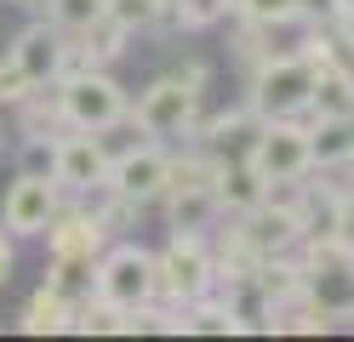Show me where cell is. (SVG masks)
<instances>
[{"instance_id":"1","label":"cell","mask_w":354,"mask_h":342,"mask_svg":"<svg viewBox=\"0 0 354 342\" xmlns=\"http://www.w3.org/2000/svg\"><path fill=\"white\" fill-rule=\"evenodd\" d=\"M315 75L320 68L308 57H269L257 68V80H252V108L269 114V120H292L315 97Z\"/></svg>"},{"instance_id":"2","label":"cell","mask_w":354,"mask_h":342,"mask_svg":"<svg viewBox=\"0 0 354 342\" xmlns=\"http://www.w3.org/2000/svg\"><path fill=\"white\" fill-rule=\"evenodd\" d=\"M246 166H252L263 182H297L308 166H315V154H308V131L292 126V120H269V126L252 137Z\"/></svg>"},{"instance_id":"3","label":"cell","mask_w":354,"mask_h":342,"mask_svg":"<svg viewBox=\"0 0 354 342\" xmlns=\"http://www.w3.org/2000/svg\"><path fill=\"white\" fill-rule=\"evenodd\" d=\"M57 103H63V120H69L75 131H103V126H115L120 114H126V97H120V86L103 75V68H86V75H69L57 91Z\"/></svg>"},{"instance_id":"4","label":"cell","mask_w":354,"mask_h":342,"mask_svg":"<svg viewBox=\"0 0 354 342\" xmlns=\"http://www.w3.org/2000/svg\"><path fill=\"white\" fill-rule=\"evenodd\" d=\"M92 274H97V296H103V303H115V308H149V296H154V257L143 245H115Z\"/></svg>"},{"instance_id":"5","label":"cell","mask_w":354,"mask_h":342,"mask_svg":"<svg viewBox=\"0 0 354 342\" xmlns=\"http://www.w3.org/2000/svg\"><path fill=\"white\" fill-rule=\"evenodd\" d=\"M212 280H217V274H212V257H206L201 234H177L166 257H154V291L177 296V303H194V296H206Z\"/></svg>"},{"instance_id":"6","label":"cell","mask_w":354,"mask_h":342,"mask_svg":"<svg viewBox=\"0 0 354 342\" xmlns=\"http://www.w3.org/2000/svg\"><path fill=\"white\" fill-rule=\"evenodd\" d=\"M57 217V177H40V171H24L6 189V205H0V222H6L12 240H35L46 234Z\"/></svg>"},{"instance_id":"7","label":"cell","mask_w":354,"mask_h":342,"mask_svg":"<svg viewBox=\"0 0 354 342\" xmlns=\"http://www.w3.org/2000/svg\"><path fill=\"white\" fill-rule=\"evenodd\" d=\"M194 103H201V86H189L183 75H166V80H154L143 97H138V126L154 131V137L183 131L194 120Z\"/></svg>"},{"instance_id":"8","label":"cell","mask_w":354,"mask_h":342,"mask_svg":"<svg viewBox=\"0 0 354 342\" xmlns=\"http://www.w3.org/2000/svg\"><path fill=\"white\" fill-rule=\"evenodd\" d=\"M234 240H240V251H252V257L263 263V257H274V251L303 240V211L297 205H269L263 200V205L246 211V228H234Z\"/></svg>"},{"instance_id":"9","label":"cell","mask_w":354,"mask_h":342,"mask_svg":"<svg viewBox=\"0 0 354 342\" xmlns=\"http://www.w3.org/2000/svg\"><path fill=\"white\" fill-rule=\"evenodd\" d=\"M166 171H171V160L160 149H126L120 160H109V189L126 194L131 205H143L154 194H166Z\"/></svg>"},{"instance_id":"10","label":"cell","mask_w":354,"mask_h":342,"mask_svg":"<svg viewBox=\"0 0 354 342\" xmlns=\"http://www.w3.org/2000/svg\"><path fill=\"white\" fill-rule=\"evenodd\" d=\"M52 177L63 182V189H75V194L109 182V154H103V143H97L92 131L63 137V143H57V160H52Z\"/></svg>"},{"instance_id":"11","label":"cell","mask_w":354,"mask_h":342,"mask_svg":"<svg viewBox=\"0 0 354 342\" xmlns=\"http://www.w3.org/2000/svg\"><path fill=\"white\" fill-rule=\"evenodd\" d=\"M12 57H17V68L35 80V86H46V80H57V68H63V29L52 23H29L24 35H17V46H12Z\"/></svg>"},{"instance_id":"12","label":"cell","mask_w":354,"mask_h":342,"mask_svg":"<svg viewBox=\"0 0 354 342\" xmlns=\"http://www.w3.org/2000/svg\"><path fill=\"white\" fill-rule=\"evenodd\" d=\"M308 154H315V166H354V120L320 114V126L308 131Z\"/></svg>"},{"instance_id":"13","label":"cell","mask_w":354,"mask_h":342,"mask_svg":"<svg viewBox=\"0 0 354 342\" xmlns=\"http://www.w3.org/2000/svg\"><path fill=\"white\" fill-rule=\"evenodd\" d=\"M212 194H217V205H229V211H240V217H246L252 205H263V200H269V182H263L252 166H229V171H217Z\"/></svg>"},{"instance_id":"14","label":"cell","mask_w":354,"mask_h":342,"mask_svg":"<svg viewBox=\"0 0 354 342\" xmlns=\"http://www.w3.org/2000/svg\"><path fill=\"white\" fill-rule=\"evenodd\" d=\"M166 194H171V228L177 234H201L212 222V211H217L212 182H189V189H166Z\"/></svg>"},{"instance_id":"15","label":"cell","mask_w":354,"mask_h":342,"mask_svg":"<svg viewBox=\"0 0 354 342\" xmlns=\"http://www.w3.org/2000/svg\"><path fill=\"white\" fill-rule=\"evenodd\" d=\"M46 234H52V251H57V257H86V263H92L97 245H103V222H97V217H63V222L52 217Z\"/></svg>"},{"instance_id":"16","label":"cell","mask_w":354,"mask_h":342,"mask_svg":"<svg viewBox=\"0 0 354 342\" xmlns=\"http://www.w3.org/2000/svg\"><path fill=\"white\" fill-rule=\"evenodd\" d=\"M308 108H315V114H343V120H354V75H343V68H320Z\"/></svg>"},{"instance_id":"17","label":"cell","mask_w":354,"mask_h":342,"mask_svg":"<svg viewBox=\"0 0 354 342\" xmlns=\"http://www.w3.org/2000/svg\"><path fill=\"white\" fill-rule=\"evenodd\" d=\"M80 35H86V52H92L97 63H115V57L126 52V35H131V29H126L120 17H109V12H103V17H92V23H86Z\"/></svg>"},{"instance_id":"18","label":"cell","mask_w":354,"mask_h":342,"mask_svg":"<svg viewBox=\"0 0 354 342\" xmlns=\"http://www.w3.org/2000/svg\"><path fill=\"white\" fill-rule=\"evenodd\" d=\"M24 331H69V303H63V296L46 285V291H35L29 296V308H24Z\"/></svg>"},{"instance_id":"19","label":"cell","mask_w":354,"mask_h":342,"mask_svg":"<svg viewBox=\"0 0 354 342\" xmlns=\"http://www.w3.org/2000/svg\"><path fill=\"white\" fill-rule=\"evenodd\" d=\"M46 12H52L57 29H86L92 17L109 12V0H46Z\"/></svg>"},{"instance_id":"20","label":"cell","mask_w":354,"mask_h":342,"mask_svg":"<svg viewBox=\"0 0 354 342\" xmlns=\"http://www.w3.org/2000/svg\"><path fill=\"white\" fill-rule=\"evenodd\" d=\"M229 6H234V0H171V17L183 23V29H212Z\"/></svg>"},{"instance_id":"21","label":"cell","mask_w":354,"mask_h":342,"mask_svg":"<svg viewBox=\"0 0 354 342\" xmlns=\"http://www.w3.org/2000/svg\"><path fill=\"white\" fill-rule=\"evenodd\" d=\"M171 6L166 0H109V17H120L126 29H149V23H160Z\"/></svg>"},{"instance_id":"22","label":"cell","mask_w":354,"mask_h":342,"mask_svg":"<svg viewBox=\"0 0 354 342\" xmlns=\"http://www.w3.org/2000/svg\"><path fill=\"white\" fill-rule=\"evenodd\" d=\"M240 12H246L252 23H263V29H274V23H292L297 17V0H234Z\"/></svg>"},{"instance_id":"23","label":"cell","mask_w":354,"mask_h":342,"mask_svg":"<svg viewBox=\"0 0 354 342\" xmlns=\"http://www.w3.org/2000/svg\"><path fill=\"white\" fill-rule=\"evenodd\" d=\"M29 86H35V80H29L24 68H17V57L6 52V57H0V103H24Z\"/></svg>"},{"instance_id":"24","label":"cell","mask_w":354,"mask_h":342,"mask_svg":"<svg viewBox=\"0 0 354 342\" xmlns=\"http://www.w3.org/2000/svg\"><path fill=\"white\" fill-rule=\"evenodd\" d=\"M331 240H337L348 257H354V200H343L337 211H331Z\"/></svg>"},{"instance_id":"25","label":"cell","mask_w":354,"mask_h":342,"mask_svg":"<svg viewBox=\"0 0 354 342\" xmlns=\"http://www.w3.org/2000/svg\"><path fill=\"white\" fill-rule=\"evenodd\" d=\"M52 160H57V143H29V160H24V171H40V177H52Z\"/></svg>"},{"instance_id":"26","label":"cell","mask_w":354,"mask_h":342,"mask_svg":"<svg viewBox=\"0 0 354 342\" xmlns=\"http://www.w3.org/2000/svg\"><path fill=\"white\" fill-rule=\"evenodd\" d=\"M6 280H12V234L0 228V285H6Z\"/></svg>"},{"instance_id":"27","label":"cell","mask_w":354,"mask_h":342,"mask_svg":"<svg viewBox=\"0 0 354 342\" xmlns=\"http://www.w3.org/2000/svg\"><path fill=\"white\" fill-rule=\"evenodd\" d=\"M337 29H343V40L354 46V0H343V6H337Z\"/></svg>"},{"instance_id":"28","label":"cell","mask_w":354,"mask_h":342,"mask_svg":"<svg viewBox=\"0 0 354 342\" xmlns=\"http://www.w3.org/2000/svg\"><path fill=\"white\" fill-rule=\"evenodd\" d=\"M24 6H46V0H24Z\"/></svg>"},{"instance_id":"29","label":"cell","mask_w":354,"mask_h":342,"mask_svg":"<svg viewBox=\"0 0 354 342\" xmlns=\"http://www.w3.org/2000/svg\"><path fill=\"white\" fill-rule=\"evenodd\" d=\"M166 6H171V0H166Z\"/></svg>"}]
</instances>
